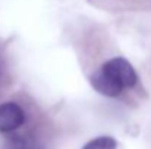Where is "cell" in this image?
<instances>
[{"label": "cell", "mask_w": 151, "mask_h": 149, "mask_svg": "<svg viewBox=\"0 0 151 149\" xmlns=\"http://www.w3.org/2000/svg\"><path fill=\"white\" fill-rule=\"evenodd\" d=\"M101 69L109 76H111L123 89L125 88H132L138 82V75H137L135 69L123 57H114V58L107 60L101 66Z\"/></svg>", "instance_id": "6da1fadb"}, {"label": "cell", "mask_w": 151, "mask_h": 149, "mask_svg": "<svg viewBox=\"0 0 151 149\" xmlns=\"http://www.w3.org/2000/svg\"><path fill=\"white\" fill-rule=\"evenodd\" d=\"M25 123V111L13 101L0 104V132L12 133Z\"/></svg>", "instance_id": "7a4b0ae2"}, {"label": "cell", "mask_w": 151, "mask_h": 149, "mask_svg": "<svg viewBox=\"0 0 151 149\" xmlns=\"http://www.w3.org/2000/svg\"><path fill=\"white\" fill-rule=\"evenodd\" d=\"M93 88L101 94V95H106V97H110V98H114V97H119L123 91V88L111 78L109 76L103 69H99L97 72L93 73L91 79H90Z\"/></svg>", "instance_id": "3957f363"}, {"label": "cell", "mask_w": 151, "mask_h": 149, "mask_svg": "<svg viewBox=\"0 0 151 149\" xmlns=\"http://www.w3.org/2000/svg\"><path fill=\"white\" fill-rule=\"evenodd\" d=\"M117 142L111 136H100L87 142L82 149H116Z\"/></svg>", "instance_id": "277c9868"}, {"label": "cell", "mask_w": 151, "mask_h": 149, "mask_svg": "<svg viewBox=\"0 0 151 149\" xmlns=\"http://www.w3.org/2000/svg\"><path fill=\"white\" fill-rule=\"evenodd\" d=\"M31 143L27 138L22 135H10L6 142H4V149H29Z\"/></svg>", "instance_id": "5b68a950"}, {"label": "cell", "mask_w": 151, "mask_h": 149, "mask_svg": "<svg viewBox=\"0 0 151 149\" xmlns=\"http://www.w3.org/2000/svg\"><path fill=\"white\" fill-rule=\"evenodd\" d=\"M29 149H44V146H41L38 143H31V148Z\"/></svg>", "instance_id": "8992f818"}]
</instances>
